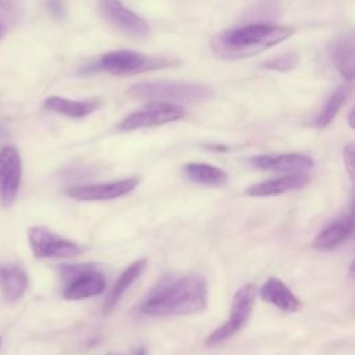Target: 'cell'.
<instances>
[{
    "label": "cell",
    "instance_id": "8992f818",
    "mask_svg": "<svg viewBox=\"0 0 355 355\" xmlns=\"http://www.w3.org/2000/svg\"><path fill=\"white\" fill-rule=\"evenodd\" d=\"M62 297L85 300L104 291L105 277L93 265H67L61 268Z\"/></svg>",
    "mask_w": 355,
    "mask_h": 355
},
{
    "label": "cell",
    "instance_id": "44dd1931",
    "mask_svg": "<svg viewBox=\"0 0 355 355\" xmlns=\"http://www.w3.org/2000/svg\"><path fill=\"white\" fill-rule=\"evenodd\" d=\"M348 96V89L341 86L338 89H336L330 97L327 98V101L324 103V107L322 108V111L319 112L315 125L318 128H326L327 125L331 123V121L336 118L337 112L340 111V108L343 107L345 98Z\"/></svg>",
    "mask_w": 355,
    "mask_h": 355
},
{
    "label": "cell",
    "instance_id": "603a6c76",
    "mask_svg": "<svg viewBox=\"0 0 355 355\" xmlns=\"http://www.w3.org/2000/svg\"><path fill=\"white\" fill-rule=\"evenodd\" d=\"M344 165L352 179L354 176V158H355V146L354 143H349L345 148H344Z\"/></svg>",
    "mask_w": 355,
    "mask_h": 355
},
{
    "label": "cell",
    "instance_id": "8fae6325",
    "mask_svg": "<svg viewBox=\"0 0 355 355\" xmlns=\"http://www.w3.org/2000/svg\"><path fill=\"white\" fill-rule=\"evenodd\" d=\"M100 7L104 17L121 31L140 37L148 35L150 28L147 22L121 4L119 0H100Z\"/></svg>",
    "mask_w": 355,
    "mask_h": 355
},
{
    "label": "cell",
    "instance_id": "ba28073f",
    "mask_svg": "<svg viewBox=\"0 0 355 355\" xmlns=\"http://www.w3.org/2000/svg\"><path fill=\"white\" fill-rule=\"evenodd\" d=\"M184 116V108L175 103H155L137 110L123 118L119 123L121 130L151 128L178 121Z\"/></svg>",
    "mask_w": 355,
    "mask_h": 355
},
{
    "label": "cell",
    "instance_id": "5b68a950",
    "mask_svg": "<svg viewBox=\"0 0 355 355\" xmlns=\"http://www.w3.org/2000/svg\"><path fill=\"white\" fill-rule=\"evenodd\" d=\"M255 297L257 287L254 283H247L241 286L233 295L227 322H225L211 334H208L204 344L207 347H216L233 337L247 323L255 304Z\"/></svg>",
    "mask_w": 355,
    "mask_h": 355
},
{
    "label": "cell",
    "instance_id": "7c38bea8",
    "mask_svg": "<svg viewBox=\"0 0 355 355\" xmlns=\"http://www.w3.org/2000/svg\"><path fill=\"white\" fill-rule=\"evenodd\" d=\"M250 164L258 169L288 172V173H298V172L305 173L313 168L312 158L304 154H297V153L279 154V155H257L250 158Z\"/></svg>",
    "mask_w": 355,
    "mask_h": 355
},
{
    "label": "cell",
    "instance_id": "ffe728a7",
    "mask_svg": "<svg viewBox=\"0 0 355 355\" xmlns=\"http://www.w3.org/2000/svg\"><path fill=\"white\" fill-rule=\"evenodd\" d=\"M183 172L191 182L205 186H223L227 182V175L220 168L214 165L190 162L183 166Z\"/></svg>",
    "mask_w": 355,
    "mask_h": 355
},
{
    "label": "cell",
    "instance_id": "2e32d148",
    "mask_svg": "<svg viewBox=\"0 0 355 355\" xmlns=\"http://www.w3.org/2000/svg\"><path fill=\"white\" fill-rule=\"evenodd\" d=\"M259 295L263 301L275 305L284 312H297L301 308V301L295 294L277 277H269L261 287Z\"/></svg>",
    "mask_w": 355,
    "mask_h": 355
},
{
    "label": "cell",
    "instance_id": "d6986e66",
    "mask_svg": "<svg viewBox=\"0 0 355 355\" xmlns=\"http://www.w3.org/2000/svg\"><path fill=\"white\" fill-rule=\"evenodd\" d=\"M147 261L146 259H137L133 263H130L121 275L119 277L115 280L112 288L110 290L105 302H104V313H110L115 305L119 302V300L122 298V295L129 290V287L141 276V273L144 272Z\"/></svg>",
    "mask_w": 355,
    "mask_h": 355
},
{
    "label": "cell",
    "instance_id": "7a4b0ae2",
    "mask_svg": "<svg viewBox=\"0 0 355 355\" xmlns=\"http://www.w3.org/2000/svg\"><path fill=\"white\" fill-rule=\"evenodd\" d=\"M293 29L280 25L251 24L216 33L211 40L212 51L227 60L255 55L290 37Z\"/></svg>",
    "mask_w": 355,
    "mask_h": 355
},
{
    "label": "cell",
    "instance_id": "d4e9b609",
    "mask_svg": "<svg viewBox=\"0 0 355 355\" xmlns=\"http://www.w3.org/2000/svg\"><path fill=\"white\" fill-rule=\"evenodd\" d=\"M348 121H349V126H351V128H354V110H351V112H349V118H348Z\"/></svg>",
    "mask_w": 355,
    "mask_h": 355
},
{
    "label": "cell",
    "instance_id": "5bb4252c",
    "mask_svg": "<svg viewBox=\"0 0 355 355\" xmlns=\"http://www.w3.org/2000/svg\"><path fill=\"white\" fill-rule=\"evenodd\" d=\"M354 216L352 212L340 216L338 219L326 225L313 239V248L316 250H333L343 244L352 233Z\"/></svg>",
    "mask_w": 355,
    "mask_h": 355
},
{
    "label": "cell",
    "instance_id": "6da1fadb",
    "mask_svg": "<svg viewBox=\"0 0 355 355\" xmlns=\"http://www.w3.org/2000/svg\"><path fill=\"white\" fill-rule=\"evenodd\" d=\"M207 304V280L198 273H189L154 287L144 300L141 312L150 316H183L204 311Z\"/></svg>",
    "mask_w": 355,
    "mask_h": 355
},
{
    "label": "cell",
    "instance_id": "cb8c5ba5",
    "mask_svg": "<svg viewBox=\"0 0 355 355\" xmlns=\"http://www.w3.org/2000/svg\"><path fill=\"white\" fill-rule=\"evenodd\" d=\"M46 6L50 14L55 18H62L65 15V7L62 0H46Z\"/></svg>",
    "mask_w": 355,
    "mask_h": 355
},
{
    "label": "cell",
    "instance_id": "52a82bcc",
    "mask_svg": "<svg viewBox=\"0 0 355 355\" xmlns=\"http://www.w3.org/2000/svg\"><path fill=\"white\" fill-rule=\"evenodd\" d=\"M28 240L32 252L37 258H73L82 252L76 243L42 226L31 227Z\"/></svg>",
    "mask_w": 355,
    "mask_h": 355
},
{
    "label": "cell",
    "instance_id": "e0dca14e",
    "mask_svg": "<svg viewBox=\"0 0 355 355\" xmlns=\"http://www.w3.org/2000/svg\"><path fill=\"white\" fill-rule=\"evenodd\" d=\"M28 288V276L22 266L17 263L0 265V291L6 301H18Z\"/></svg>",
    "mask_w": 355,
    "mask_h": 355
},
{
    "label": "cell",
    "instance_id": "4316f807",
    "mask_svg": "<svg viewBox=\"0 0 355 355\" xmlns=\"http://www.w3.org/2000/svg\"><path fill=\"white\" fill-rule=\"evenodd\" d=\"M133 355H146V351L141 348V349H139V351H136Z\"/></svg>",
    "mask_w": 355,
    "mask_h": 355
},
{
    "label": "cell",
    "instance_id": "83f0119b",
    "mask_svg": "<svg viewBox=\"0 0 355 355\" xmlns=\"http://www.w3.org/2000/svg\"><path fill=\"white\" fill-rule=\"evenodd\" d=\"M105 355H119V354H115V352H108V354H105Z\"/></svg>",
    "mask_w": 355,
    "mask_h": 355
},
{
    "label": "cell",
    "instance_id": "4fadbf2b",
    "mask_svg": "<svg viewBox=\"0 0 355 355\" xmlns=\"http://www.w3.org/2000/svg\"><path fill=\"white\" fill-rule=\"evenodd\" d=\"M309 180H311V178L306 173H302V172L288 173V175H284L280 178L255 183V184L247 187L245 193L252 197L277 196V194H282L286 191L302 189L309 183Z\"/></svg>",
    "mask_w": 355,
    "mask_h": 355
},
{
    "label": "cell",
    "instance_id": "f1b7e54d",
    "mask_svg": "<svg viewBox=\"0 0 355 355\" xmlns=\"http://www.w3.org/2000/svg\"><path fill=\"white\" fill-rule=\"evenodd\" d=\"M0 347H1V337H0Z\"/></svg>",
    "mask_w": 355,
    "mask_h": 355
},
{
    "label": "cell",
    "instance_id": "484cf974",
    "mask_svg": "<svg viewBox=\"0 0 355 355\" xmlns=\"http://www.w3.org/2000/svg\"><path fill=\"white\" fill-rule=\"evenodd\" d=\"M4 33H6V28H4V24L0 21V39L4 36Z\"/></svg>",
    "mask_w": 355,
    "mask_h": 355
},
{
    "label": "cell",
    "instance_id": "277c9868",
    "mask_svg": "<svg viewBox=\"0 0 355 355\" xmlns=\"http://www.w3.org/2000/svg\"><path fill=\"white\" fill-rule=\"evenodd\" d=\"M135 98L166 101H197L212 96V87L194 82H141L133 85L129 92Z\"/></svg>",
    "mask_w": 355,
    "mask_h": 355
},
{
    "label": "cell",
    "instance_id": "9a60e30c",
    "mask_svg": "<svg viewBox=\"0 0 355 355\" xmlns=\"http://www.w3.org/2000/svg\"><path fill=\"white\" fill-rule=\"evenodd\" d=\"M329 55L341 76L351 80L355 73L354 36L351 33L336 37L329 44Z\"/></svg>",
    "mask_w": 355,
    "mask_h": 355
},
{
    "label": "cell",
    "instance_id": "ac0fdd59",
    "mask_svg": "<svg viewBox=\"0 0 355 355\" xmlns=\"http://www.w3.org/2000/svg\"><path fill=\"white\" fill-rule=\"evenodd\" d=\"M44 108L69 118H83L96 111L100 105L98 98L69 100L58 96H50L44 100Z\"/></svg>",
    "mask_w": 355,
    "mask_h": 355
},
{
    "label": "cell",
    "instance_id": "7402d4cb",
    "mask_svg": "<svg viewBox=\"0 0 355 355\" xmlns=\"http://www.w3.org/2000/svg\"><path fill=\"white\" fill-rule=\"evenodd\" d=\"M297 62H298V57L294 53H288V54H283V55L270 58L269 61H266L263 64V67L268 69L286 72V71L293 69L297 65Z\"/></svg>",
    "mask_w": 355,
    "mask_h": 355
},
{
    "label": "cell",
    "instance_id": "9c48e42d",
    "mask_svg": "<svg viewBox=\"0 0 355 355\" xmlns=\"http://www.w3.org/2000/svg\"><path fill=\"white\" fill-rule=\"evenodd\" d=\"M139 178H126L107 183H96V184H83L73 186L67 190V194L78 201H103L122 197L132 190H135L139 184Z\"/></svg>",
    "mask_w": 355,
    "mask_h": 355
},
{
    "label": "cell",
    "instance_id": "30bf717a",
    "mask_svg": "<svg viewBox=\"0 0 355 355\" xmlns=\"http://www.w3.org/2000/svg\"><path fill=\"white\" fill-rule=\"evenodd\" d=\"M22 178V161L15 147L0 148V200L3 204L14 201Z\"/></svg>",
    "mask_w": 355,
    "mask_h": 355
},
{
    "label": "cell",
    "instance_id": "3957f363",
    "mask_svg": "<svg viewBox=\"0 0 355 355\" xmlns=\"http://www.w3.org/2000/svg\"><path fill=\"white\" fill-rule=\"evenodd\" d=\"M179 64V60L162 55H143L137 51L116 50L104 54L96 62L86 65L80 72L92 73L94 71H105L111 75H132L154 69L169 68Z\"/></svg>",
    "mask_w": 355,
    "mask_h": 355
}]
</instances>
